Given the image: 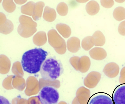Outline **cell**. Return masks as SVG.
<instances>
[{
	"label": "cell",
	"instance_id": "obj_1",
	"mask_svg": "<svg viewBox=\"0 0 125 104\" xmlns=\"http://www.w3.org/2000/svg\"><path fill=\"white\" fill-rule=\"evenodd\" d=\"M48 55L47 52L41 48H36L26 52L21 61L23 70L30 74L38 72Z\"/></svg>",
	"mask_w": 125,
	"mask_h": 104
},
{
	"label": "cell",
	"instance_id": "obj_2",
	"mask_svg": "<svg viewBox=\"0 0 125 104\" xmlns=\"http://www.w3.org/2000/svg\"><path fill=\"white\" fill-rule=\"evenodd\" d=\"M63 68L60 61L52 57L47 58L41 66L40 73L44 80L52 81L58 78L62 74Z\"/></svg>",
	"mask_w": 125,
	"mask_h": 104
},
{
	"label": "cell",
	"instance_id": "obj_3",
	"mask_svg": "<svg viewBox=\"0 0 125 104\" xmlns=\"http://www.w3.org/2000/svg\"><path fill=\"white\" fill-rule=\"evenodd\" d=\"M38 96L42 104H57L59 100V94L55 87L46 86L41 89Z\"/></svg>",
	"mask_w": 125,
	"mask_h": 104
},
{
	"label": "cell",
	"instance_id": "obj_4",
	"mask_svg": "<svg viewBox=\"0 0 125 104\" xmlns=\"http://www.w3.org/2000/svg\"><path fill=\"white\" fill-rule=\"evenodd\" d=\"M87 104H114L112 97L104 92L96 93L91 96Z\"/></svg>",
	"mask_w": 125,
	"mask_h": 104
},
{
	"label": "cell",
	"instance_id": "obj_5",
	"mask_svg": "<svg viewBox=\"0 0 125 104\" xmlns=\"http://www.w3.org/2000/svg\"><path fill=\"white\" fill-rule=\"evenodd\" d=\"M48 36L50 43L55 49L66 46L64 40L55 29H52L49 31L48 33Z\"/></svg>",
	"mask_w": 125,
	"mask_h": 104
},
{
	"label": "cell",
	"instance_id": "obj_6",
	"mask_svg": "<svg viewBox=\"0 0 125 104\" xmlns=\"http://www.w3.org/2000/svg\"><path fill=\"white\" fill-rule=\"evenodd\" d=\"M112 97L114 104H125V84H121L116 87Z\"/></svg>",
	"mask_w": 125,
	"mask_h": 104
},
{
	"label": "cell",
	"instance_id": "obj_7",
	"mask_svg": "<svg viewBox=\"0 0 125 104\" xmlns=\"http://www.w3.org/2000/svg\"><path fill=\"white\" fill-rule=\"evenodd\" d=\"M103 71L108 77L113 78L118 75L119 71V67L116 63L114 62H111L105 65Z\"/></svg>",
	"mask_w": 125,
	"mask_h": 104
},
{
	"label": "cell",
	"instance_id": "obj_8",
	"mask_svg": "<svg viewBox=\"0 0 125 104\" xmlns=\"http://www.w3.org/2000/svg\"><path fill=\"white\" fill-rule=\"evenodd\" d=\"M101 77V75L100 73L91 72L88 74L85 78L84 84L88 87H94L99 81Z\"/></svg>",
	"mask_w": 125,
	"mask_h": 104
},
{
	"label": "cell",
	"instance_id": "obj_9",
	"mask_svg": "<svg viewBox=\"0 0 125 104\" xmlns=\"http://www.w3.org/2000/svg\"><path fill=\"white\" fill-rule=\"evenodd\" d=\"M89 54L91 57L96 60H101L106 58L107 53L103 48L100 47H95L91 50Z\"/></svg>",
	"mask_w": 125,
	"mask_h": 104
},
{
	"label": "cell",
	"instance_id": "obj_10",
	"mask_svg": "<svg viewBox=\"0 0 125 104\" xmlns=\"http://www.w3.org/2000/svg\"><path fill=\"white\" fill-rule=\"evenodd\" d=\"M67 46L68 50L71 52H76L81 48L80 40L75 37H71L67 41Z\"/></svg>",
	"mask_w": 125,
	"mask_h": 104
},
{
	"label": "cell",
	"instance_id": "obj_11",
	"mask_svg": "<svg viewBox=\"0 0 125 104\" xmlns=\"http://www.w3.org/2000/svg\"><path fill=\"white\" fill-rule=\"evenodd\" d=\"M91 65V61L89 58L87 56H83L80 58L78 64L79 71L82 73L87 71Z\"/></svg>",
	"mask_w": 125,
	"mask_h": 104
},
{
	"label": "cell",
	"instance_id": "obj_12",
	"mask_svg": "<svg viewBox=\"0 0 125 104\" xmlns=\"http://www.w3.org/2000/svg\"><path fill=\"white\" fill-rule=\"evenodd\" d=\"M17 31L21 36L28 38L33 35L36 31L37 29L28 28L20 24L18 26Z\"/></svg>",
	"mask_w": 125,
	"mask_h": 104
},
{
	"label": "cell",
	"instance_id": "obj_13",
	"mask_svg": "<svg viewBox=\"0 0 125 104\" xmlns=\"http://www.w3.org/2000/svg\"><path fill=\"white\" fill-rule=\"evenodd\" d=\"M20 24L24 26L31 28H35L37 26L36 22L29 17L22 15L19 19Z\"/></svg>",
	"mask_w": 125,
	"mask_h": 104
},
{
	"label": "cell",
	"instance_id": "obj_14",
	"mask_svg": "<svg viewBox=\"0 0 125 104\" xmlns=\"http://www.w3.org/2000/svg\"><path fill=\"white\" fill-rule=\"evenodd\" d=\"M56 14L55 10L48 6L45 8L43 17L46 21L52 22L56 19Z\"/></svg>",
	"mask_w": 125,
	"mask_h": 104
},
{
	"label": "cell",
	"instance_id": "obj_15",
	"mask_svg": "<svg viewBox=\"0 0 125 104\" xmlns=\"http://www.w3.org/2000/svg\"><path fill=\"white\" fill-rule=\"evenodd\" d=\"M85 8L86 12L89 14L94 15L98 12L100 9V6L96 1L91 0L86 4Z\"/></svg>",
	"mask_w": 125,
	"mask_h": 104
},
{
	"label": "cell",
	"instance_id": "obj_16",
	"mask_svg": "<svg viewBox=\"0 0 125 104\" xmlns=\"http://www.w3.org/2000/svg\"><path fill=\"white\" fill-rule=\"evenodd\" d=\"M56 28L58 32L64 38H67L70 36L71 33V29L66 24L62 23L57 24L56 26Z\"/></svg>",
	"mask_w": 125,
	"mask_h": 104
},
{
	"label": "cell",
	"instance_id": "obj_17",
	"mask_svg": "<svg viewBox=\"0 0 125 104\" xmlns=\"http://www.w3.org/2000/svg\"><path fill=\"white\" fill-rule=\"evenodd\" d=\"M45 6L43 2L39 1L35 3L32 18L35 21L38 20L42 16L43 8Z\"/></svg>",
	"mask_w": 125,
	"mask_h": 104
},
{
	"label": "cell",
	"instance_id": "obj_18",
	"mask_svg": "<svg viewBox=\"0 0 125 104\" xmlns=\"http://www.w3.org/2000/svg\"><path fill=\"white\" fill-rule=\"evenodd\" d=\"M92 37L94 39L95 46H102L105 44V38L101 31L99 30L96 31L93 34Z\"/></svg>",
	"mask_w": 125,
	"mask_h": 104
},
{
	"label": "cell",
	"instance_id": "obj_19",
	"mask_svg": "<svg viewBox=\"0 0 125 104\" xmlns=\"http://www.w3.org/2000/svg\"><path fill=\"white\" fill-rule=\"evenodd\" d=\"M35 4L34 2L30 1L24 5H22L21 8V13L24 14L32 16L34 11Z\"/></svg>",
	"mask_w": 125,
	"mask_h": 104
},
{
	"label": "cell",
	"instance_id": "obj_20",
	"mask_svg": "<svg viewBox=\"0 0 125 104\" xmlns=\"http://www.w3.org/2000/svg\"><path fill=\"white\" fill-rule=\"evenodd\" d=\"M13 28L14 26L12 22L8 19L4 24L0 25V32L4 34H9L13 30Z\"/></svg>",
	"mask_w": 125,
	"mask_h": 104
},
{
	"label": "cell",
	"instance_id": "obj_21",
	"mask_svg": "<svg viewBox=\"0 0 125 104\" xmlns=\"http://www.w3.org/2000/svg\"><path fill=\"white\" fill-rule=\"evenodd\" d=\"M94 45V40L92 37L87 36L82 40L81 45L82 47L85 50L88 51Z\"/></svg>",
	"mask_w": 125,
	"mask_h": 104
},
{
	"label": "cell",
	"instance_id": "obj_22",
	"mask_svg": "<svg viewBox=\"0 0 125 104\" xmlns=\"http://www.w3.org/2000/svg\"><path fill=\"white\" fill-rule=\"evenodd\" d=\"M114 18L118 21L125 19V9L122 7L115 8L113 13Z\"/></svg>",
	"mask_w": 125,
	"mask_h": 104
},
{
	"label": "cell",
	"instance_id": "obj_23",
	"mask_svg": "<svg viewBox=\"0 0 125 104\" xmlns=\"http://www.w3.org/2000/svg\"><path fill=\"white\" fill-rule=\"evenodd\" d=\"M2 4L4 9L9 13L13 12L16 8V5L12 0H3Z\"/></svg>",
	"mask_w": 125,
	"mask_h": 104
},
{
	"label": "cell",
	"instance_id": "obj_24",
	"mask_svg": "<svg viewBox=\"0 0 125 104\" xmlns=\"http://www.w3.org/2000/svg\"><path fill=\"white\" fill-rule=\"evenodd\" d=\"M56 10L58 14L62 16H66L68 13V8L65 3L62 2L58 5Z\"/></svg>",
	"mask_w": 125,
	"mask_h": 104
},
{
	"label": "cell",
	"instance_id": "obj_25",
	"mask_svg": "<svg viewBox=\"0 0 125 104\" xmlns=\"http://www.w3.org/2000/svg\"><path fill=\"white\" fill-rule=\"evenodd\" d=\"M33 39L35 43H38L39 41L44 42L46 40V34L43 31L38 32L34 35Z\"/></svg>",
	"mask_w": 125,
	"mask_h": 104
},
{
	"label": "cell",
	"instance_id": "obj_26",
	"mask_svg": "<svg viewBox=\"0 0 125 104\" xmlns=\"http://www.w3.org/2000/svg\"><path fill=\"white\" fill-rule=\"evenodd\" d=\"M80 58L78 56H74L71 57L69 60L71 65L77 71H79L78 64Z\"/></svg>",
	"mask_w": 125,
	"mask_h": 104
},
{
	"label": "cell",
	"instance_id": "obj_27",
	"mask_svg": "<svg viewBox=\"0 0 125 104\" xmlns=\"http://www.w3.org/2000/svg\"><path fill=\"white\" fill-rule=\"evenodd\" d=\"M101 5L104 7L107 8L111 7L114 5L113 0H101Z\"/></svg>",
	"mask_w": 125,
	"mask_h": 104
},
{
	"label": "cell",
	"instance_id": "obj_28",
	"mask_svg": "<svg viewBox=\"0 0 125 104\" xmlns=\"http://www.w3.org/2000/svg\"><path fill=\"white\" fill-rule=\"evenodd\" d=\"M119 33L122 36H125V20L120 24L118 28Z\"/></svg>",
	"mask_w": 125,
	"mask_h": 104
},
{
	"label": "cell",
	"instance_id": "obj_29",
	"mask_svg": "<svg viewBox=\"0 0 125 104\" xmlns=\"http://www.w3.org/2000/svg\"><path fill=\"white\" fill-rule=\"evenodd\" d=\"M119 81L121 84H125V66L121 70Z\"/></svg>",
	"mask_w": 125,
	"mask_h": 104
},
{
	"label": "cell",
	"instance_id": "obj_30",
	"mask_svg": "<svg viewBox=\"0 0 125 104\" xmlns=\"http://www.w3.org/2000/svg\"><path fill=\"white\" fill-rule=\"evenodd\" d=\"M0 25H1L4 24L7 19L5 15L3 13L0 12Z\"/></svg>",
	"mask_w": 125,
	"mask_h": 104
},
{
	"label": "cell",
	"instance_id": "obj_31",
	"mask_svg": "<svg viewBox=\"0 0 125 104\" xmlns=\"http://www.w3.org/2000/svg\"><path fill=\"white\" fill-rule=\"evenodd\" d=\"M0 104H10L8 100L3 96H0Z\"/></svg>",
	"mask_w": 125,
	"mask_h": 104
},
{
	"label": "cell",
	"instance_id": "obj_32",
	"mask_svg": "<svg viewBox=\"0 0 125 104\" xmlns=\"http://www.w3.org/2000/svg\"><path fill=\"white\" fill-rule=\"evenodd\" d=\"M14 1L17 4H22L24 3L27 0H14Z\"/></svg>",
	"mask_w": 125,
	"mask_h": 104
}]
</instances>
